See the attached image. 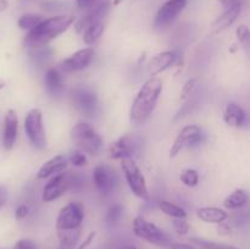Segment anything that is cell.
<instances>
[{
    "instance_id": "obj_18",
    "label": "cell",
    "mask_w": 250,
    "mask_h": 249,
    "mask_svg": "<svg viewBox=\"0 0 250 249\" xmlns=\"http://www.w3.org/2000/svg\"><path fill=\"white\" fill-rule=\"evenodd\" d=\"M67 165V156L62 155V154L53 156V158H50L49 160H46L45 163L39 167V170L37 171V180H45V178L51 177V176L56 175V173L62 172V171L66 170Z\"/></svg>"
},
{
    "instance_id": "obj_39",
    "label": "cell",
    "mask_w": 250,
    "mask_h": 249,
    "mask_svg": "<svg viewBox=\"0 0 250 249\" xmlns=\"http://www.w3.org/2000/svg\"><path fill=\"white\" fill-rule=\"evenodd\" d=\"M217 232L221 236H229V234H232V227L225 221L220 222V224H217Z\"/></svg>"
},
{
    "instance_id": "obj_34",
    "label": "cell",
    "mask_w": 250,
    "mask_h": 249,
    "mask_svg": "<svg viewBox=\"0 0 250 249\" xmlns=\"http://www.w3.org/2000/svg\"><path fill=\"white\" fill-rule=\"evenodd\" d=\"M172 226L178 236H186L189 232V225L186 219H173Z\"/></svg>"
},
{
    "instance_id": "obj_19",
    "label": "cell",
    "mask_w": 250,
    "mask_h": 249,
    "mask_svg": "<svg viewBox=\"0 0 250 249\" xmlns=\"http://www.w3.org/2000/svg\"><path fill=\"white\" fill-rule=\"evenodd\" d=\"M242 5L243 4H237L233 6H229L212 22L211 24V32L212 33H220V32L225 31L229 27H231L232 24L236 22V20L238 19L239 15L242 11Z\"/></svg>"
},
{
    "instance_id": "obj_40",
    "label": "cell",
    "mask_w": 250,
    "mask_h": 249,
    "mask_svg": "<svg viewBox=\"0 0 250 249\" xmlns=\"http://www.w3.org/2000/svg\"><path fill=\"white\" fill-rule=\"evenodd\" d=\"M95 236H97V233H95L94 231H93V232H90V233L88 234L87 237H85V238H84V241H83L82 243L80 244V246H78V247H76V249H87L88 247H89L90 244H92V242L94 241Z\"/></svg>"
},
{
    "instance_id": "obj_46",
    "label": "cell",
    "mask_w": 250,
    "mask_h": 249,
    "mask_svg": "<svg viewBox=\"0 0 250 249\" xmlns=\"http://www.w3.org/2000/svg\"><path fill=\"white\" fill-rule=\"evenodd\" d=\"M23 1H29V0H23Z\"/></svg>"
},
{
    "instance_id": "obj_3",
    "label": "cell",
    "mask_w": 250,
    "mask_h": 249,
    "mask_svg": "<svg viewBox=\"0 0 250 249\" xmlns=\"http://www.w3.org/2000/svg\"><path fill=\"white\" fill-rule=\"evenodd\" d=\"M70 138L78 150L92 156L98 155L104 145V141L99 132L94 126L84 121L73 124L70 131Z\"/></svg>"
},
{
    "instance_id": "obj_36",
    "label": "cell",
    "mask_w": 250,
    "mask_h": 249,
    "mask_svg": "<svg viewBox=\"0 0 250 249\" xmlns=\"http://www.w3.org/2000/svg\"><path fill=\"white\" fill-rule=\"evenodd\" d=\"M105 1H107V0H76V5H77L78 9L88 11V10H92L94 7L99 6V5H102Z\"/></svg>"
},
{
    "instance_id": "obj_4",
    "label": "cell",
    "mask_w": 250,
    "mask_h": 249,
    "mask_svg": "<svg viewBox=\"0 0 250 249\" xmlns=\"http://www.w3.org/2000/svg\"><path fill=\"white\" fill-rule=\"evenodd\" d=\"M78 173L80 172H70V171L65 172V171H62V172L51 176L50 180L43 188V193H42L43 202H54V200L62 197L68 190L73 189L77 185H81V176Z\"/></svg>"
},
{
    "instance_id": "obj_17",
    "label": "cell",
    "mask_w": 250,
    "mask_h": 249,
    "mask_svg": "<svg viewBox=\"0 0 250 249\" xmlns=\"http://www.w3.org/2000/svg\"><path fill=\"white\" fill-rule=\"evenodd\" d=\"M178 60V53L176 50H165L155 54L148 62V72L151 77L172 67Z\"/></svg>"
},
{
    "instance_id": "obj_10",
    "label": "cell",
    "mask_w": 250,
    "mask_h": 249,
    "mask_svg": "<svg viewBox=\"0 0 250 249\" xmlns=\"http://www.w3.org/2000/svg\"><path fill=\"white\" fill-rule=\"evenodd\" d=\"M71 100H72L73 106L84 116L92 117L97 114L99 99H98L97 93L92 88L87 85H78L73 88L71 92Z\"/></svg>"
},
{
    "instance_id": "obj_8",
    "label": "cell",
    "mask_w": 250,
    "mask_h": 249,
    "mask_svg": "<svg viewBox=\"0 0 250 249\" xmlns=\"http://www.w3.org/2000/svg\"><path fill=\"white\" fill-rule=\"evenodd\" d=\"M121 168L131 192L139 199L148 200L149 190L146 177H144L139 166L136 164V161L132 160V159H124V160H121Z\"/></svg>"
},
{
    "instance_id": "obj_27",
    "label": "cell",
    "mask_w": 250,
    "mask_h": 249,
    "mask_svg": "<svg viewBox=\"0 0 250 249\" xmlns=\"http://www.w3.org/2000/svg\"><path fill=\"white\" fill-rule=\"evenodd\" d=\"M190 242L195 246L200 247L202 249H239L237 247L231 246V244L226 243H219L215 241H209V239L200 238V237H192Z\"/></svg>"
},
{
    "instance_id": "obj_5",
    "label": "cell",
    "mask_w": 250,
    "mask_h": 249,
    "mask_svg": "<svg viewBox=\"0 0 250 249\" xmlns=\"http://www.w3.org/2000/svg\"><path fill=\"white\" fill-rule=\"evenodd\" d=\"M144 138L138 133H127L117 138L109 148V156L114 160H136L142 154Z\"/></svg>"
},
{
    "instance_id": "obj_16",
    "label": "cell",
    "mask_w": 250,
    "mask_h": 249,
    "mask_svg": "<svg viewBox=\"0 0 250 249\" xmlns=\"http://www.w3.org/2000/svg\"><path fill=\"white\" fill-rule=\"evenodd\" d=\"M110 6H111V4H110V1L107 0V1L103 2L99 6L85 11V14L83 15L82 17H80V19L77 20V22L75 23L76 32L82 34V32L84 31V29H87L88 27L92 26V24L98 23V22H103L104 17L109 14Z\"/></svg>"
},
{
    "instance_id": "obj_29",
    "label": "cell",
    "mask_w": 250,
    "mask_h": 249,
    "mask_svg": "<svg viewBox=\"0 0 250 249\" xmlns=\"http://www.w3.org/2000/svg\"><path fill=\"white\" fill-rule=\"evenodd\" d=\"M180 180L186 187H195L199 183V172L194 168H185L181 172Z\"/></svg>"
},
{
    "instance_id": "obj_21",
    "label": "cell",
    "mask_w": 250,
    "mask_h": 249,
    "mask_svg": "<svg viewBox=\"0 0 250 249\" xmlns=\"http://www.w3.org/2000/svg\"><path fill=\"white\" fill-rule=\"evenodd\" d=\"M44 85L46 90L53 95H59L65 88L63 83V73L58 70V67H50L45 71L44 75Z\"/></svg>"
},
{
    "instance_id": "obj_45",
    "label": "cell",
    "mask_w": 250,
    "mask_h": 249,
    "mask_svg": "<svg viewBox=\"0 0 250 249\" xmlns=\"http://www.w3.org/2000/svg\"><path fill=\"white\" fill-rule=\"evenodd\" d=\"M5 85H6V83H5V81L2 80L1 77H0V89H2V88H4Z\"/></svg>"
},
{
    "instance_id": "obj_30",
    "label": "cell",
    "mask_w": 250,
    "mask_h": 249,
    "mask_svg": "<svg viewBox=\"0 0 250 249\" xmlns=\"http://www.w3.org/2000/svg\"><path fill=\"white\" fill-rule=\"evenodd\" d=\"M122 214H124V207L121 204H114L107 209L106 215H105V221L109 226H115L117 222L121 219Z\"/></svg>"
},
{
    "instance_id": "obj_28",
    "label": "cell",
    "mask_w": 250,
    "mask_h": 249,
    "mask_svg": "<svg viewBox=\"0 0 250 249\" xmlns=\"http://www.w3.org/2000/svg\"><path fill=\"white\" fill-rule=\"evenodd\" d=\"M43 19L44 17L42 16V15L24 14L19 19V21H17V26H19L21 29H23V31L28 32L31 31L32 28H34V27H36Z\"/></svg>"
},
{
    "instance_id": "obj_22",
    "label": "cell",
    "mask_w": 250,
    "mask_h": 249,
    "mask_svg": "<svg viewBox=\"0 0 250 249\" xmlns=\"http://www.w3.org/2000/svg\"><path fill=\"white\" fill-rule=\"evenodd\" d=\"M198 219L207 224H220L229 219V214L221 208L203 207L197 210Z\"/></svg>"
},
{
    "instance_id": "obj_33",
    "label": "cell",
    "mask_w": 250,
    "mask_h": 249,
    "mask_svg": "<svg viewBox=\"0 0 250 249\" xmlns=\"http://www.w3.org/2000/svg\"><path fill=\"white\" fill-rule=\"evenodd\" d=\"M236 36L239 43H241L244 48H248L250 41V32L247 24H241V26L237 27Z\"/></svg>"
},
{
    "instance_id": "obj_23",
    "label": "cell",
    "mask_w": 250,
    "mask_h": 249,
    "mask_svg": "<svg viewBox=\"0 0 250 249\" xmlns=\"http://www.w3.org/2000/svg\"><path fill=\"white\" fill-rule=\"evenodd\" d=\"M248 192L243 188H237L225 198L224 207L229 210H238L248 203Z\"/></svg>"
},
{
    "instance_id": "obj_24",
    "label": "cell",
    "mask_w": 250,
    "mask_h": 249,
    "mask_svg": "<svg viewBox=\"0 0 250 249\" xmlns=\"http://www.w3.org/2000/svg\"><path fill=\"white\" fill-rule=\"evenodd\" d=\"M60 249H76L81 238V229L75 231H58Z\"/></svg>"
},
{
    "instance_id": "obj_14",
    "label": "cell",
    "mask_w": 250,
    "mask_h": 249,
    "mask_svg": "<svg viewBox=\"0 0 250 249\" xmlns=\"http://www.w3.org/2000/svg\"><path fill=\"white\" fill-rule=\"evenodd\" d=\"M93 182L102 195H110L117 185V176L110 166L100 164L93 170Z\"/></svg>"
},
{
    "instance_id": "obj_44",
    "label": "cell",
    "mask_w": 250,
    "mask_h": 249,
    "mask_svg": "<svg viewBox=\"0 0 250 249\" xmlns=\"http://www.w3.org/2000/svg\"><path fill=\"white\" fill-rule=\"evenodd\" d=\"M119 249H137V247L134 244H125V246H122Z\"/></svg>"
},
{
    "instance_id": "obj_7",
    "label": "cell",
    "mask_w": 250,
    "mask_h": 249,
    "mask_svg": "<svg viewBox=\"0 0 250 249\" xmlns=\"http://www.w3.org/2000/svg\"><path fill=\"white\" fill-rule=\"evenodd\" d=\"M133 233L138 238L148 242V243L158 246L160 248H170L171 239L160 227L156 226L153 222L148 221L143 216H136L132 222Z\"/></svg>"
},
{
    "instance_id": "obj_37",
    "label": "cell",
    "mask_w": 250,
    "mask_h": 249,
    "mask_svg": "<svg viewBox=\"0 0 250 249\" xmlns=\"http://www.w3.org/2000/svg\"><path fill=\"white\" fill-rule=\"evenodd\" d=\"M29 210L31 209H29V207L27 204H20L19 207L16 208V210H15V219H16L17 221L24 220L29 215Z\"/></svg>"
},
{
    "instance_id": "obj_26",
    "label": "cell",
    "mask_w": 250,
    "mask_h": 249,
    "mask_svg": "<svg viewBox=\"0 0 250 249\" xmlns=\"http://www.w3.org/2000/svg\"><path fill=\"white\" fill-rule=\"evenodd\" d=\"M104 29L105 26L103 22H98V23L92 24V26L88 27L87 29H84L82 32V41L87 45H92V44H94L102 37V34L104 33Z\"/></svg>"
},
{
    "instance_id": "obj_32",
    "label": "cell",
    "mask_w": 250,
    "mask_h": 249,
    "mask_svg": "<svg viewBox=\"0 0 250 249\" xmlns=\"http://www.w3.org/2000/svg\"><path fill=\"white\" fill-rule=\"evenodd\" d=\"M32 50H33V53H32V58H33L34 62L37 63L46 62V60L51 56V49L48 48V45L43 46V48L32 49Z\"/></svg>"
},
{
    "instance_id": "obj_9",
    "label": "cell",
    "mask_w": 250,
    "mask_h": 249,
    "mask_svg": "<svg viewBox=\"0 0 250 249\" xmlns=\"http://www.w3.org/2000/svg\"><path fill=\"white\" fill-rule=\"evenodd\" d=\"M84 220V208L81 203L71 202L59 211L56 217V231L81 229Z\"/></svg>"
},
{
    "instance_id": "obj_11",
    "label": "cell",
    "mask_w": 250,
    "mask_h": 249,
    "mask_svg": "<svg viewBox=\"0 0 250 249\" xmlns=\"http://www.w3.org/2000/svg\"><path fill=\"white\" fill-rule=\"evenodd\" d=\"M204 139L205 134L203 133L202 128L198 124H187V126L181 128L177 137L173 141L170 148V156L175 158L182 149L199 145L204 142Z\"/></svg>"
},
{
    "instance_id": "obj_15",
    "label": "cell",
    "mask_w": 250,
    "mask_h": 249,
    "mask_svg": "<svg viewBox=\"0 0 250 249\" xmlns=\"http://www.w3.org/2000/svg\"><path fill=\"white\" fill-rule=\"evenodd\" d=\"M19 133V116L14 109H9L4 117L2 127V146L6 151H10L15 146Z\"/></svg>"
},
{
    "instance_id": "obj_12",
    "label": "cell",
    "mask_w": 250,
    "mask_h": 249,
    "mask_svg": "<svg viewBox=\"0 0 250 249\" xmlns=\"http://www.w3.org/2000/svg\"><path fill=\"white\" fill-rule=\"evenodd\" d=\"M95 56L94 49L87 46L77 50L70 55L68 58L63 59L58 65V70L62 73H75L87 68L93 62Z\"/></svg>"
},
{
    "instance_id": "obj_25",
    "label": "cell",
    "mask_w": 250,
    "mask_h": 249,
    "mask_svg": "<svg viewBox=\"0 0 250 249\" xmlns=\"http://www.w3.org/2000/svg\"><path fill=\"white\" fill-rule=\"evenodd\" d=\"M159 209L167 216L172 219H186L187 217V211L180 205L171 203L168 200H160L159 202Z\"/></svg>"
},
{
    "instance_id": "obj_38",
    "label": "cell",
    "mask_w": 250,
    "mask_h": 249,
    "mask_svg": "<svg viewBox=\"0 0 250 249\" xmlns=\"http://www.w3.org/2000/svg\"><path fill=\"white\" fill-rule=\"evenodd\" d=\"M14 249H37V246L32 239L22 238L16 242Z\"/></svg>"
},
{
    "instance_id": "obj_20",
    "label": "cell",
    "mask_w": 250,
    "mask_h": 249,
    "mask_svg": "<svg viewBox=\"0 0 250 249\" xmlns=\"http://www.w3.org/2000/svg\"><path fill=\"white\" fill-rule=\"evenodd\" d=\"M224 120L229 126L241 128L247 124V112L234 102H229L224 110Z\"/></svg>"
},
{
    "instance_id": "obj_35",
    "label": "cell",
    "mask_w": 250,
    "mask_h": 249,
    "mask_svg": "<svg viewBox=\"0 0 250 249\" xmlns=\"http://www.w3.org/2000/svg\"><path fill=\"white\" fill-rule=\"evenodd\" d=\"M195 85H197V78H190V80H188L187 82L183 84L182 90H181L180 99L181 100H186L187 98H189L190 95H192L193 90H194Z\"/></svg>"
},
{
    "instance_id": "obj_42",
    "label": "cell",
    "mask_w": 250,
    "mask_h": 249,
    "mask_svg": "<svg viewBox=\"0 0 250 249\" xmlns=\"http://www.w3.org/2000/svg\"><path fill=\"white\" fill-rule=\"evenodd\" d=\"M219 1L226 7L233 6V5H237V4H243V0H219Z\"/></svg>"
},
{
    "instance_id": "obj_2",
    "label": "cell",
    "mask_w": 250,
    "mask_h": 249,
    "mask_svg": "<svg viewBox=\"0 0 250 249\" xmlns=\"http://www.w3.org/2000/svg\"><path fill=\"white\" fill-rule=\"evenodd\" d=\"M75 23L72 15H56L43 19L34 28L28 31L23 38V44L28 49H37L46 46L49 43L65 33Z\"/></svg>"
},
{
    "instance_id": "obj_1",
    "label": "cell",
    "mask_w": 250,
    "mask_h": 249,
    "mask_svg": "<svg viewBox=\"0 0 250 249\" xmlns=\"http://www.w3.org/2000/svg\"><path fill=\"white\" fill-rule=\"evenodd\" d=\"M163 92V81L150 77L143 83L129 109V121L134 126H143L153 115Z\"/></svg>"
},
{
    "instance_id": "obj_43",
    "label": "cell",
    "mask_w": 250,
    "mask_h": 249,
    "mask_svg": "<svg viewBox=\"0 0 250 249\" xmlns=\"http://www.w3.org/2000/svg\"><path fill=\"white\" fill-rule=\"evenodd\" d=\"M7 6H9V4H7V0H0V14H1V12H4L5 10L7 9Z\"/></svg>"
},
{
    "instance_id": "obj_41",
    "label": "cell",
    "mask_w": 250,
    "mask_h": 249,
    "mask_svg": "<svg viewBox=\"0 0 250 249\" xmlns=\"http://www.w3.org/2000/svg\"><path fill=\"white\" fill-rule=\"evenodd\" d=\"M7 202V189L4 186H0V209L6 204Z\"/></svg>"
},
{
    "instance_id": "obj_13",
    "label": "cell",
    "mask_w": 250,
    "mask_h": 249,
    "mask_svg": "<svg viewBox=\"0 0 250 249\" xmlns=\"http://www.w3.org/2000/svg\"><path fill=\"white\" fill-rule=\"evenodd\" d=\"M187 2L188 0H166L156 12L155 19H154V27L156 29L167 28L185 10Z\"/></svg>"
},
{
    "instance_id": "obj_31",
    "label": "cell",
    "mask_w": 250,
    "mask_h": 249,
    "mask_svg": "<svg viewBox=\"0 0 250 249\" xmlns=\"http://www.w3.org/2000/svg\"><path fill=\"white\" fill-rule=\"evenodd\" d=\"M67 160L68 163L72 164L75 167H83V166L87 165V156H85V154L83 153V151L78 150V149L77 150L71 151Z\"/></svg>"
},
{
    "instance_id": "obj_6",
    "label": "cell",
    "mask_w": 250,
    "mask_h": 249,
    "mask_svg": "<svg viewBox=\"0 0 250 249\" xmlns=\"http://www.w3.org/2000/svg\"><path fill=\"white\" fill-rule=\"evenodd\" d=\"M24 132L29 143L38 150H44L48 145L45 127L43 121V111L39 107H32L24 116Z\"/></svg>"
}]
</instances>
